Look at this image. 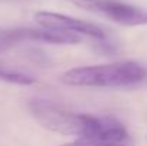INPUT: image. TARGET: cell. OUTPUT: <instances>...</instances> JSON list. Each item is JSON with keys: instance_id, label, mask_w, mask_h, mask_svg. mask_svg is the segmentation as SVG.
I'll return each mask as SVG.
<instances>
[{"instance_id": "cell-1", "label": "cell", "mask_w": 147, "mask_h": 146, "mask_svg": "<svg viewBox=\"0 0 147 146\" xmlns=\"http://www.w3.org/2000/svg\"><path fill=\"white\" fill-rule=\"evenodd\" d=\"M146 77L147 69L144 66L126 60L73 67L61 75L60 82L76 88H127L143 82Z\"/></svg>"}, {"instance_id": "cell-2", "label": "cell", "mask_w": 147, "mask_h": 146, "mask_svg": "<svg viewBox=\"0 0 147 146\" xmlns=\"http://www.w3.org/2000/svg\"><path fill=\"white\" fill-rule=\"evenodd\" d=\"M30 110L43 128L66 136H92L98 133L104 125V117L66 110L47 100H33L30 103Z\"/></svg>"}, {"instance_id": "cell-3", "label": "cell", "mask_w": 147, "mask_h": 146, "mask_svg": "<svg viewBox=\"0 0 147 146\" xmlns=\"http://www.w3.org/2000/svg\"><path fill=\"white\" fill-rule=\"evenodd\" d=\"M77 7L104 16L121 26L147 24V10L120 0H70Z\"/></svg>"}, {"instance_id": "cell-4", "label": "cell", "mask_w": 147, "mask_h": 146, "mask_svg": "<svg viewBox=\"0 0 147 146\" xmlns=\"http://www.w3.org/2000/svg\"><path fill=\"white\" fill-rule=\"evenodd\" d=\"M34 20L40 27L53 29V30H60V32H67V33H74L79 36H89L93 39H104L106 33L104 30L87 20L76 19L67 14L61 13H54V12H36L34 13Z\"/></svg>"}, {"instance_id": "cell-5", "label": "cell", "mask_w": 147, "mask_h": 146, "mask_svg": "<svg viewBox=\"0 0 147 146\" xmlns=\"http://www.w3.org/2000/svg\"><path fill=\"white\" fill-rule=\"evenodd\" d=\"M63 146H134V143L123 123L111 117H104V125L98 133L76 138L73 142Z\"/></svg>"}, {"instance_id": "cell-6", "label": "cell", "mask_w": 147, "mask_h": 146, "mask_svg": "<svg viewBox=\"0 0 147 146\" xmlns=\"http://www.w3.org/2000/svg\"><path fill=\"white\" fill-rule=\"evenodd\" d=\"M29 40L27 36V27H19V29H9V30H0V53L11 49L13 46Z\"/></svg>"}, {"instance_id": "cell-7", "label": "cell", "mask_w": 147, "mask_h": 146, "mask_svg": "<svg viewBox=\"0 0 147 146\" xmlns=\"http://www.w3.org/2000/svg\"><path fill=\"white\" fill-rule=\"evenodd\" d=\"M0 80L13 83V85H20V86H29V85L36 83V77H33L32 75H27V73H23L19 70H13L3 65H0Z\"/></svg>"}]
</instances>
